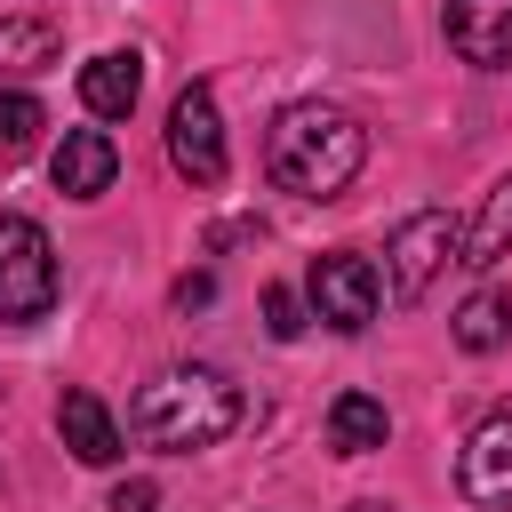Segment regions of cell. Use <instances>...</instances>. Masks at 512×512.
I'll return each instance as SVG.
<instances>
[{
    "label": "cell",
    "mask_w": 512,
    "mask_h": 512,
    "mask_svg": "<svg viewBox=\"0 0 512 512\" xmlns=\"http://www.w3.org/2000/svg\"><path fill=\"white\" fill-rule=\"evenodd\" d=\"M208 296H216V280H208V272H184V280H176V304H184V312H200Z\"/></svg>",
    "instance_id": "d6986e66"
},
{
    "label": "cell",
    "mask_w": 512,
    "mask_h": 512,
    "mask_svg": "<svg viewBox=\"0 0 512 512\" xmlns=\"http://www.w3.org/2000/svg\"><path fill=\"white\" fill-rule=\"evenodd\" d=\"M448 48L472 72H504L512 64V0H448Z\"/></svg>",
    "instance_id": "ba28073f"
},
{
    "label": "cell",
    "mask_w": 512,
    "mask_h": 512,
    "mask_svg": "<svg viewBox=\"0 0 512 512\" xmlns=\"http://www.w3.org/2000/svg\"><path fill=\"white\" fill-rule=\"evenodd\" d=\"M368 160V128L344 104H288L264 136V168L296 200H336Z\"/></svg>",
    "instance_id": "6da1fadb"
},
{
    "label": "cell",
    "mask_w": 512,
    "mask_h": 512,
    "mask_svg": "<svg viewBox=\"0 0 512 512\" xmlns=\"http://www.w3.org/2000/svg\"><path fill=\"white\" fill-rule=\"evenodd\" d=\"M136 96H144V56H136V48H104V56L80 64V104H88L96 120H128Z\"/></svg>",
    "instance_id": "30bf717a"
},
{
    "label": "cell",
    "mask_w": 512,
    "mask_h": 512,
    "mask_svg": "<svg viewBox=\"0 0 512 512\" xmlns=\"http://www.w3.org/2000/svg\"><path fill=\"white\" fill-rule=\"evenodd\" d=\"M128 424H136L144 448L200 456V448H216V440L240 424V384H232L224 368H160V376L136 392Z\"/></svg>",
    "instance_id": "7a4b0ae2"
},
{
    "label": "cell",
    "mask_w": 512,
    "mask_h": 512,
    "mask_svg": "<svg viewBox=\"0 0 512 512\" xmlns=\"http://www.w3.org/2000/svg\"><path fill=\"white\" fill-rule=\"evenodd\" d=\"M112 512H160V488L152 480H120L112 488Z\"/></svg>",
    "instance_id": "ac0fdd59"
},
{
    "label": "cell",
    "mask_w": 512,
    "mask_h": 512,
    "mask_svg": "<svg viewBox=\"0 0 512 512\" xmlns=\"http://www.w3.org/2000/svg\"><path fill=\"white\" fill-rule=\"evenodd\" d=\"M456 256H464V224H456L448 208H416V216H400L392 240H384V288H392L400 304H424V288H432Z\"/></svg>",
    "instance_id": "277c9868"
},
{
    "label": "cell",
    "mask_w": 512,
    "mask_h": 512,
    "mask_svg": "<svg viewBox=\"0 0 512 512\" xmlns=\"http://www.w3.org/2000/svg\"><path fill=\"white\" fill-rule=\"evenodd\" d=\"M384 440H392L384 400H368V392H336V400H328V448H336V456H376Z\"/></svg>",
    "instance_id": "7c38bea8"
},
{
    "label": "cell",
    "mask_w": 512,
    "mask_h": 512,
    "mask_svg": "<svg viewBox=\"0 0 512 512\" xmlns=\"http://www.w3.org/2000/svg\"><path fill=\"white\" fill-rule=\"evenodd\" d=\"M56 432H64V448H72L80 464H112V456H120V424H112V408H104L96 392H64V400H56Z\"/></svg>",
    "instance_id": "8fae6325"
},
{
    "label": "cell",
    "mask_w": 512,
    "mask_h": 512,
    "mask_svg": "<svg viewBox=\"0 0 512 512\" xmlns=\"http://www.w3.org/2000/svg\"><path fill=\"white\" fill-rule=\"evenodd\" d=\"M56 312V248L32 216L0 208V320L24 328V320H48Z\"/></svg>",
    "instance_id": "3957f363"
},
{
    "label": "cell",
    "mask_w": 512,
    "mask_h": 512,
    "mask_svg": "<svg viewBox=\"0 0 512 512\" xmlns=\"http://www.w3.org/2000/svg\"><path fill=\"white\" fill-rule=\"evenodd\" d=\"M456 480H464L472 504L512 512V408L472 424V440H464V456H456Z\"/></svg>",
    "instance_id": "52a82bcc"
},
{
    "label": "cell",
    "mask_w": 512,
    "mask_h": 512,
    "mask_svg": "<svg viewBox=\"0 0 512 512\" xmlns=\"http://www.w3.org/2000/svg\"><path fill=\"white\" fill-rule=\"evenodd\" d=\"M376 304H384V272H376L360 248H328V256L312 264V312H320L328 328L360 336V328L376 320Z\"/></svg>",
    "instance_id": "5b68a950"
},
{
    "label": "cell",
    "mask_w": 512,
    "mask_h": 512,
    "mask_svg": "<svg viewBox=\"0 0 512 512\" xmlns=\"http://www.w3.org/2000/svg\"><path fill=\"white\" fill-rule=\"evenodd\" d=\"M48 176H56V192H64V200H104V192H112V176H120V152H112V136H104V128H64V144H56Z\"/></svg>",
    "instance_id": "9c48e42d"
},
{
    "label": "cell",
    "mask_w": 512,
    "mask_h": 512,
    "mask_svg": "<svg viewBox=\"0 0 512 512\" xmlns=\"http://www.w3.org/2000/svg\"><path fill=\"white\" fill-rule=\"evenodd\" d=\"M504 256H512V176H496V192L480 200V216H472V232H464V256H456V264L488 272V264H504Z\"/></svg>",
    "instance_id": "5bb4252c"
},
{
    "label": "cell",
    "mask_w": 512,
    "mask_h": 512,
    "mask_svg": "<svg viewBox=\"0 0 512 512\" xmlns=\"http://www.w3.org/2000/svg\"><path fill=\"white\" fill-rule=\"evenodd\" d=\"M264 328H272L280 344H288V336H304V296H296L288 280H272V288H264Z\"/></svg>",
    "instance_id": "e0dca14e"
},
{
    "label": "cell",
    "mask_w": 512,
    "mask_h": 512,
    "mask_svg": "<svg viewBox=\"0 0 512 512\" xmlns=\"http://www.w3.org/2000/svg\"><path fill=\"white\" fill-rule=\"evenodd\" d=\"M448 328H456L464 352H496V344H512V288H480V296H464Z\"/></svg>",
    "instance_id": "9a60e30c"
},
{
    "label": "cell",
    "mask_w": 512,
    "mask_h": 512,
    "mask_svg": "<svg viewBox=\"0 0 512 512\" xmlns=\"http://www.w3.org/2000/svg\"><path fill=\"white\" fill-rule=\"evenodd\" d=\"M352 512H392V504H352Z\"/></svg>",
    "instance_id": "ffe728a7"
},
{
    "label": "cell",
    "mask_w": 512,
    "mask_h": 512,
    "mask_svg": "<svg viewBox=\"0 0 512 512\" xmlns=\"http://www.w3.org/2000/svg\"><path fill=\"white\" fill-rule=\"evenodd\" d=\"M168 160H176V176H192V184H224V168H232V152H224V120H216V96H208L200 80L168 104Z\"/></svg>",
    "instance_id": "8992f818"
},
{
    "label": "cell",
    "mask_w": 512,
    "mask_h": 512,
    "mask_svg": "<svg viewBox=\"0 0 512 512\" xmlns=\"http://www.w3.org/2000/svg\"><path fill=\"white\" fill-rule=\"evenodd\" d=\"M56 48H64V32H56L48 16H0V80H32V72H48Z\"/></svg>",
    "instance_id": "4fadbf2b"
},
{
    "label": "cell",
    "mask_w": 512,
    "mask_h": 512,
    "mask_svg": "<svg viewBox=\"0 0 512 512\" xmlns=\"http://www.w3.org/2000/svg\"><path fill=\"white\" fill-rule=\"evenodd\" d=\"M40 128H48L40 96H24V88H0V168H16V160L40 144Z\"/></svg>",
    "instance_id": "2e32d148"
}]
</instances>
